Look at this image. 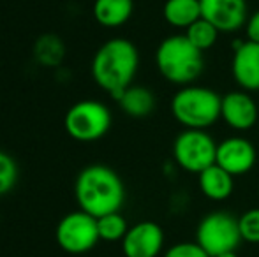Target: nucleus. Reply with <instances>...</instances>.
Listing matches in <instances>:
<instances>
[{
  "instance_id": "f257e3e1",
  "label": "nucleus",
  "mask_w": 259,
  "mask_h": 257,
  "mask_svg": "<svg viewBox=\"0 0 259 257\" xmlns=\"http://www.w3.org/2000/svg\"><path fill=\"white\" fill-rule=\"evenodd\" d=\"M140 67V53L133 41L113 37L101 44L92 59V78L113 99L133 85Z\"/></svg>"
},
{
  "instance_id": "f03ea898",
  "label": "nucleus",
  "mask_w": 259,
  "mask_h": 257,
  "mask_svg": "<svg viewBox=\"0 0 259 257\" xmlns=\"http://www.w3.org/2000/svg\"><path fill=\"white\" fill-rule=\"evenodd\" d=\"M74 197L79 210L99 219L120 212L125 201V187L116 171L104 164L87 166L76 176Z\"/></svg>"
},
{
  "instance_id": "7ed1b4c3",
  "label": "nucleus",
  "mask_w": 259,
  "mask_h": 257,
  "mask_svg": "<svg viewBox=\"0 0 259 257\" xmlns=\"http://www.w3.org/2000/svg\"><path fill=\"white\" fill-rule=\"evenodd\" d=\"M155 65L160 76L175 85H191L201 76L205 60L185 34L166 37L155 52Z\"/></svg>"
},
{
  "instance_id": "20e7f679",
  "label": "nucleus",
  "mask_w": 259,
  "mask_h": 257,
  "mask_svg": "<svg viewBox=\"0 0 259 257\" xmlns=\"http://www.w3.org/2000/svg\"><path fill=\"white\" fill-rule=\"evenodd\" d=\"M221 100L217 92L205 86H184L171 99V113L185 129H201L213 125L221 118Z\"/></svg>"
},
{
  "instance_id": "39448f33",
  "label": "nucleus",
  "mask_w": 259,
  "mask_h": 257,
  "mask_svg": "<svg viewBox=\"0 0 259 257\" xmlns=\"http://www.w3.org/2000/svg\"><path fill=\"white\" fill-rule=\"evenodd\" d=\"M111 122V111L106 104L85 99L69 108L64 118V127L72 139L79 143H92L108 134Z\"/></svg>"
},
{
  "instance_id": "423d86ee",
  "label": "nucleus",
  "mask_w": 259,
  "mask_h": 257,
  "mask_svg": "<svg viewBox=\"0 0 259 257\" xmlns=\"http://www.w3.org/2000/svg\"><path fill=\"white\" fill-rule=\"evenodd\" d=\"M196 241L205 248L210 257L236 250L242 241L238 219L228 212L208 213L199 220L196 229Z\"/></svg>"
},
{
  "instance_id": "0eeeda50",
  "label": "nucleus",
  "mask_w": 259,
  "mask_h": 257,
  "mask_svg": "<svg viewBox=\"0 0 259 257\" xmlns=\"http://www.w3.org/2000/svg\"><path fill=\"white\" fill-rule=\"evenodd\" d=\"M217 143L201 129H185L173 141V159L184 171L199 175L215 164Z\"/></svg>"
},
{
  "instance_id": "6e6552de",
  "label": "nucleus",
  "mask_w": 259,
  "mask_h": 257,
  "mask_svg": "<svg viewBox=\"0 0 259 257\" xmlns=\"http://www.w3.org/2000/svg\"><path fill=\"white\" fill-rule=\"evenodd\" d=\"M58 247L67 254H85L99 243V229L97 219L90 213L78 210L71 212L58 222L55 231Z\"/></svg>"
},
{
  "instance_id": "1a4fd4ad",
  "label": "nucleus",
  "mask_w": 259,
  "mask_h": 257,
  "mask_svg": "<svg viewBox=\"0 0 259 257\" xmlns=\"http://www.w3.org/2000/svg\"><path fill=\"white\" fill-rule=\"evenodd\" d=\"M256 148L247 137L229 136L217 143L215 164L221 166L231 176L247 175L256 166Z\"/></svg>"
},
{
  "instance_id": "9d476101",
  "label": "nucleus",
  "mask_w": 259,
  "mask_h": 257,
  "mask_svg": "<svg viewBox=\"0 0 259 257\" xmlns=\"http://www.w3.org/2000/svg\"><path fill=\"white\" fill-rule=\"evenodd\" d=\"M164 247V231L157 222L143 220L129 227L122 240L125 257H157Z\"/></svg>"
},
{
  "instance_id": "9b49d317",
  "label": "nucleus",
  "mask_w": 259,
  "mask_h": 257,
  "mask_svg": "<svg viewBox=\"0 0 259 257\" xmlns=\"http://www.w3.org/2000/svg\"><path fill=\"white\" fill-rule=\"evenodd\" d=\"M201 18L210 21L221 34H231L245 27L247 14L245 0H199Z\"/></svg>"
},
{
  "instance_id": "f8f14e48",
  "label": "nucleus",
  "mask_w": 259,
  "mask_h": 257,
  "mask_svg": "<svg viewBox=\"0 0 259 257\" xmlns=\"http://www.w3.org/2000/svg\"><path fill=\"white\" fill-rule=\"evenodd\" d=\"M259 108L256 100L249 95L245 90H235L226 95H222L221 100V118L231 129L238 132L250 130L257 124Z\"/></svg>"
},
{
  "instance_id": "ddd939ff",
  "label": "nucleus",
  "mask_w": 259,
  "mask_h": 257,
  "mask_svg": "<svg viewBox=\"0 0 259 257\" xmlns=\"http://www.w3.org/2000/svg\"><path fill=\"white\" fill-rule=\"evenodd\" d=\"M231 72L236 85L245 92L259 90V44L252 41H236Z\"/></svg>"
},
{
  "instance_id": "4468645a",
  "label": "nucleus",
  "mask_w": 259,
  "mask_h": 257,
  "mask_svg": "<svg viewBox=\"0 0 259 257\" xmlns=\"http://www.w3.org/2000/svg\"><path fill=\"white\" fill-rule=\"evenodd\" d=\"M198 183L201 194L210 201H224L233 194L235 189V176L217 164L208 166L205 171L198 175Z\"/></svg>"
},
{
  "instance_id": "2eb2a0df",
  "label": "nucleus",
  "mask_w": 259,
  "mask_h": 257,
  "mask_svg": "<svg viewBox=\"0 0 259 257\" xmlns=\"http://www.w3.org/2000/svg\"><path fill=\"white\" fill-rule=\"evenodd\" d=\"M120 110L131 118H147L155 108V95L141 85H131L116 99Z\"/></svg>"
},
{
  "instance_id": "dca6fc26",
  "label": "nucleus",
  "mask_w": 259,
  "mask_h": 257,
  "mask_svg": "<svg viewBox=\"0 0 259 257\" xmlns=\"http://www.w3.org/2000/svg\"><path fill=\"white\" fill-rule=\"evenodd\" d=\"M134 11V0H96L94 2V18L106 28L122 27L131 20Z\"/></svg>"
},
{
  "instance_id": "f3484780",
  "label": "nucleus",
  "mask_w": 259,
  "mask_h": 257,
  "mask_svg": "<svg viewBox=\"0 0 259 257\" xmlns=\"http://www.w3.org/2000/svg\"><path fill=\"white\" fill-rule=\"evenodd\" d=\"M162 16L171 27L189 28L201 18V4L199 0H166Z\"/></svg>"
},
{
  "instance_id": "a211bd4d",
  "label": "nucleus",
  "mask_w": 259,
  "mask_h": 257,
  "mask_svg": "<svg viewBox=\"0 0 259 257\" xmlns=\"http://www.w3.org/2000/svg\"><path fill=\"white\" fill-rule=\"evenodd\" d=\"M219 34H221V32H219L210 21L205 20V18H199L191 27L185 28V37H187L199 52H206V49L213 48V44L219 39Z\"/></svg>"
},
{
  "instance_id": "6ab92c4d",
  "label": "nucleus",
  "mask_w": 259,
  "mask_h": 257,
  "mask_svg": "<svg viewBox=\"0 0 259 257\" xmlns=\"http://www.w3.org/2000/svg\"><path fill=\"white\" fill-rule=\"evenodd\" d=\"M97 229H99V238L104 241H122L125 233L129 231L127 220L120 212L108 213L97 219Z\"/></svg>"
},
{
  "instance_id": "aec40b11",
  "label": "nucleus",
  "mask_w": 259,
  "mask_h": 257,
  "mask_svg": "<svg viewBox=\"0 0 259 257\" xmlns=\"http://www.w3.org/2000/svg\"><path fill=\"white\" fill-rule=\"evenodd\" d=\"M35 59L42 65H58L64 57V44L55 35H45L35 42Z\"/></svg>"
},
{
  "instance_id": "412c9836",
  "label": "nucleus",
  "mask_w": 259,
  "mask_h": 257,
  "mask_svg": "<svg viewBox=\"0 0 259 257\" xmlns=\"http://www.w3.org/2000/svg\"><path fill=\"white\" fill-rule=\"evenodd\" d=\"M238 227L242 241L252 245L259 243V208L247 210L238 219Z\"/></svg>"
},
{
  "instance_id": "4be33fe9",
  "label": "nucleus",
  "mask_w": 259,
  "mask_h": 257,
  "mask_svg": "<svg viewBox=\"0 0 259 257\" xmlns=\"http://www.w3.org/2000/svg\"><path fill=\"white\" fill-rule=\"evenodd\" d=\"M18 180V166L6 151H0V195L7 194Z\"/></svg>"
},
{
  "instance_id": "5701e85b",
  "label": "nucleus",
  "mask_w": 259,
  "mask_h": 257,
  "mask_svg": "<svg viewBox=\"0 0 259 257\" xmlns=\"http://www.w3.org/2000/svg\"><path fill=\"white\" fill-rule=\"evenodd\" d=\"M164 257H210L198 241H180L166 250Z\"/></svg>"
},
{
  "instance_id": "b1692460",
  "label": "nucleus",
  "mask_w": 259,
  "mask_h": 257,
  "mask_svg": "<svg viewBox=\"0 0 259 257\" xmlns=\"http://www.w3.org/2000/svg\"><path fill=\"white\" fill-rule=\"evenodd\" d=\"M245 30H247V39L259 44V9L254 11L249 16V20L245 23Z\"/></svg>"
},
{
  "instance_id": "393cba45",
  "label": "nucleus",
  "mask_w": 259,
  "mask_h": 257,
  "mask_svg": "<svg viewBox=\"0 0 259 257\" xmlns=\"http://www.w3.org/2000/svg\"><path fill=\"white\" fill-rule=\"evenodd\" d=\"M217 257H238V255H236L235 250H231V252H224V254H221V255H217Z\"/></svg>"
}]
</instances>
